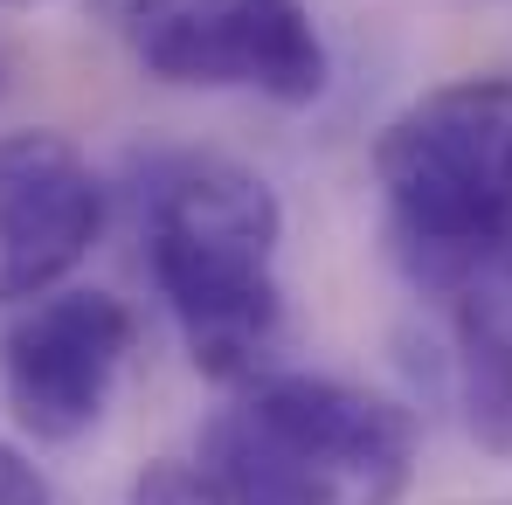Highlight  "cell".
Segmentation results:
<instances>
[{
	"mask_svg": "<svg viewBox=\"0 0 512 505\" xmlns=\"http://www.w3.org/2000/svg\"><path fill=\"white\" fill-rule=\"evenodd\" d=\"M139 229L153 291L187 360L222 388L270 374L284 339V208L270 180L229 153H173L139 194Z\"/></svg>",
	"mask_w": 512,
	"mask_h": 505,
	"instance_id": "6da1fadb",
	"label": "cell"
},
{
	"mask_svg": "<svg viewBox=\"0 0 512 505\" xmlns=\"http://www.w3.org/2000/svg\"><path fill=\"white\" fill-rule=\"evenodd\" d=\"M450 346H457V409H464V429L492 457H512V305L485 277L450 291Z\"/></svg>",
	"mask_w": 512,
	"mask_h": 505,
	"instance_id": "52a82bcc",
	"label": "cell"
},
{
	"mask_svg": "<svg viewBox=\"0 0 512 505\" xmlns=\"http://www.w3.org/2000/svg\"><path fill=\"white\" fill-rule=\"evenodd\" d=\"M201 471L229 505H395L416 471V422L360 381L256 374L208 422Z\"/></svg>",
	"mask_w": 512,
	"mask_h": 505,
	"instance_id": "3957f363",
	"label": "cell"
},
{
	"mask_svg": "<svg viewBox=\"0 0 512 505\" xmlns=\"http://www.w3.org/2000/svg\"><path fill=\"white\" fill-rule=\"evenodd\" d=\"M0 505H49V478L0 436Z\"/></svg>",
	"mask_w": 512,
	"mask_h": 505,
	"instance_id": "9c48e42d",
	"label": "cell"
},
{
	"mask_svg": "<svg viewBox=\"0 0 512 505\" xmlns=\"http://www.w3.org/2000/svg\"><path fill=\"white\" fill-rule=\"evenodd\" d=\"M125 505H229V499H222V485H215L201 464H173V457H160V464H146V471L132 478Z\"/></svg>",
	"mask_w": 512,
	"mask_h": 505,
	"instance_id": "ba28073f",
	"label": "cell"
},
{
	"mask_svg": "<svg viewBox=\"0 0 512 505\" xmlns=\"http://www.w3.org/2000/svg\"><path fill=\"white\" fill-rule=\"evenodd\" d=\"M132 360V312L111 291H49L0 326V395L35 443L90 436Z\"/></svg>",
	"mask_w": 512,
	"mask_h": 505,
	"instance_id": "277c9868",
	"label": "cell"
},
{
	"mask_svg": "<svg viewBox=\"0 0 512 505\" xmlns=\"http://www.w3.org/2000/svg\"><path fill=\"white\" fill-rule=\"evenodd\" d=\"M388 250L423 291H464L512 243V77H457L374 139Z\"/></svg>",
	"mask_w": 512,
	"mask_h": 505,
	"instance_id": "7a4b0ae2",
	"label": "cell"
},
{
	"mask_svg": "<svg viewBox=\"0 0 512 505\" xmlns=\"http://www.w3.org/2000/svg\"><path fill=\"white\" fill-rule=\"evenodd\" d=\"M146 70L187 90H256L291 111L319 104L333 84V56L305 0H208Z\"/></svg>",
	"mask_w": 512,
	"mask_h": 505,
	"instance_id": "8992f818",
	"label": "cell"
},
{
	"mask_svg": "<svg viewBox=\"0 0 512 505\" xmlns=\"http://www.w3.org/2000/svg\"><path fill=\"white\" fill-rule=\"evenodd\" d=\"M104 229V180L63 132H0V305L70 284Z\"/></svg>",
	"mask_w": 512,
	"mask_h": 505,
	"instance_id": "5b68a950",
	"label": "cell"
}]
</instances>
